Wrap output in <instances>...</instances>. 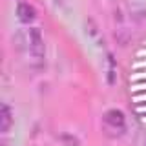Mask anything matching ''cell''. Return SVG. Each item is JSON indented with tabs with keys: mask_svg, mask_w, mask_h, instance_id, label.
I'll use <instances>...</instances> for the list:
<instances>
[{
	"mask_svg": "<svg viewBox=\"0 0 146 146\" xmlns=\"http://www.w3.org/2000/svg\"><path fill=\"white\" fill-rule=\"evenodd\" d=\"M124 113L121 110H110L104 115V133L108 137H121L124 135Z\"/></svg>",
	"mask_w": 146,
	"mask_h": 146,
	"instance_id": "cell-1",
	"label": "cell"
},
{
	"mask_svg": "<svg viewBox=\"0 0 146 146\" xmlns=\"http://www.w3.org/2000/svg\"><path fill=\"white\" fill-rule=\"evenodd\" d=\"M27 44H29V55L35 62L42 64L44 60V38H42V33H40L38 27H31L29 33H27Z\"/></svg>",
	"mask_w": 146,
	"mask_h": 146,
	"instance_id": "cell-2",
	"label": "cell"
},
{
	"mask_svg": "<svg viewBox=\"0 0 146 146\" xmlns=\"http://www.w3.org/2000/svg\"><path fill=\"white\" fill-rule=\"evenodd\" d=\"M17 15H18V20H20V22L29 24V22L35 20V7L29 6L27 2H20L17 6Z\"/></svg>",
	"mask_w": 146,
	"mask_h": 146,
	"instance_id": "cell-3",
	"label": "cell"
},
{
	"mask_svg": "<svg viewBox=\"0 0 146 146\" xmlns=\"http://www.w3.org/2000/svg\"><path fill=\"white\" fill-rule=\"evenodd\" d=\"M106 80L110 86L117 84V62H115L111 53L106 55Z\"/></svg>",
	"mask_w": 146,
	"mask_h": 146,
	"instance_id": "cell-4",
	"label": "cell"
},
{
	"mask_svg": "<svg viewBox=\"0 0 146 146\" xmlns=\"http://www.w3.org/2000/svg\"><path fill=\"white\" fill-rule=\"evenodd\" d=\"M11 124H13L11 110H9L7 104H2V110H0V131H2V133H7Z\"/></svg>",
	"mask_w": 146,
	"mask_h": 146,
	"instance_id": "cell-5",
	"label": "cell"
},
{
	"mask_svg": "<svg viewBox=\"0 0 146 146\" xmlns=\"http://www.w3.org/2000/svg\"><path fill=\"white\" fill-rule=\"evenodd\" d=\"M113 36H115V40H117L119 46H126L131 40V31L126 29V27H122V26H119L115 29V33H113Z\"/></svg>",
	"mask_w": 146,
	"mask_h": 146,
	"instance_id": "cell-6",
	"label": "cell"
},
{
	"mask_svg": "<svg viewBox=\"0 0 146 146\" xmlns=\"http://www.w3.org/2000/svg\"><path fill=\"white\" fill-rule=\"evenodd\" d=\"M60 141L64 143V146H79V139L73 137V135H70V133H62Z\"/></svg>",
	"mask_w": 146,
	"mask_h": 146,
	"instance_id": "cell-7",
	"label": "cell"
},
{
	"mask_svg": "<svg viewBox=\"0 0 146 146\" xmlns=\"http://www.w3.org/2000/svg\"><path fill=\"white\" fill-rule=\"evenodd\" d=\"M144 144H146V139H144Z\"/></svg>",
	"mask_w": 146,
	"mask_h": 146,
	"instance_id": "cell-8",
	"label": "cell"
}]
</instances>
